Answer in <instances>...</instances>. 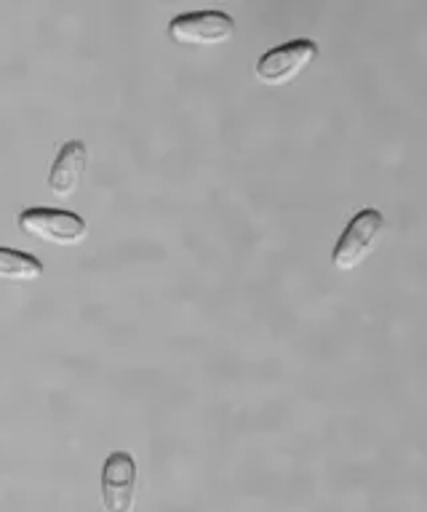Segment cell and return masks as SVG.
<instances>
[{"mask_svg":"<svg viewBox=\"0 0 427 512\" xmlns=\"http://www.w3.org/2000/svg\"><path fill=\"white\" fill-rule=\"evenodd\" d=\"M137 499V462L134 456L113 454L102 467V504L105 512H134Z\"/></svg>","mask_w":427,"mask_h":512,"instance_id":"5b68a950","label":"cell"},{"mask_svg":"<svg viewBox=\"0 0 427 512\" xmlns=\"http://www.w3.org/2000/svg\"><path fill=\"white\" fill-rule=\"evenodd\" d=\"M169 35L179 46H222L235 35V22L225 11H193L177 16L169 24Z\"/></svg>","mask_w":427,"mask_h":512,"instance_id":"3957f363","label":"cell"},{"mask_svg":"<svg viewBox=\"0 0 427 512\" xmlns=\"http://www.w3.org/2000/svg\"><path fill=\"white\" fill-rule=\"evenodd\" d=\"M86 163H89V150L83 142H67L62 150H59L54 166H51L49 174V190L51 195L57 198H73L78 184L83 179V171H86Z\"/></svg>","mask_w":427,"mask_h":512,"instance_id":"8992f818","label":"cell"},{"mask_svg":"<svg viewBox=\"0 0 427 512\" xmlns=\"http://www.w3.org/2000/svg\"><path fill=\"white\" fill-rule=\"evenodd\" d=\"M17 222L30 238L46 240L54 246H78L89 235V227L81 216L59 208H27L19 214Z\"/></svg>","mask_w":427,"mask_h":512,"instance_id":"7a4b0ae2","label":"cell"},{"mask_svg":"<svg viewBox=\"0 0 427 512\" xmlns=\"http://www.w3.org/2000/svg\"><path fill=\"white\" fill-rule=\"evenodd\" d=\"M315 54H318V46L313 40L297 38L283 43V46L267 51L257 64V78L265 83V86H286L291 80L302 75V72L313 64Z\"/></svg>","mask_w":427,"mask_h":512,"instance_id":"277c9868","label":"cell"},{"mask_svg":"<svg viewBox=\"0 0 427 512\" xmlns=\"http://www.w3.org/2000/svg\"><path fill=\"white\" fill-rule=\"evenodd\" d=\"M385 216L379 214L377 208H363L350 219L347 230L334 246L331 262L342 272H350L361 267L374 251H377L379 240L385 235Z\"/></svg>","mask_w":427,"mask_h":512,"instance_id":"6da1fadb","label":"cell"},{"mask_svg":"<svg viewBox=\"0 0 427 512\" xmlns=\"http://www.w3.org/2000/svg\"><path fill=\"white\" fill-rule=\"evenodd\" d=\"M43 275V264L33 254L0 248V280L6 283H33Z\"/></svg>","mask_w":427,"mask_h":512,"instance_id":"52a82bcc","label":"cell"}]
</instances>
